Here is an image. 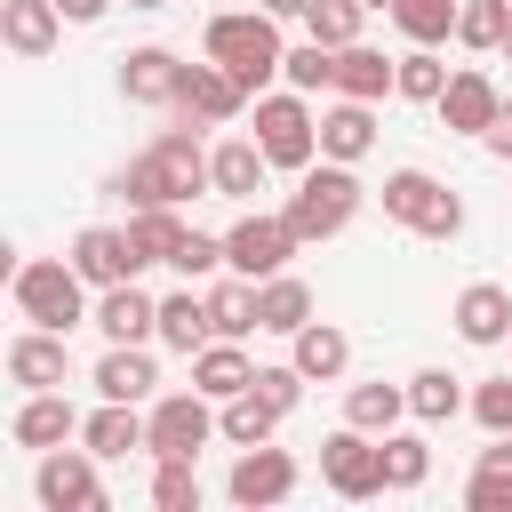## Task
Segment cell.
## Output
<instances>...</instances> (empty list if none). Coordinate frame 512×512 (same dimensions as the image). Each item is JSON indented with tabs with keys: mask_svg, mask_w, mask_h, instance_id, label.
<instances>
[{
	"mask_svg": "<svg viewBox=\"0 0 512 512\" xmlns=\"http://www.w3.org/2000/svg\"><path fill=\"white\" fill-rule=\"evenodd\" d=\"M112 192H120L128 208H184V200H200V192H216V184H208L200 136H192V128H160V136L112 176Z\"/></svg>",
	"mask_w": 512,
	"mask_h": 512,
	"instance_id": "6da1fadb",
	"label": "cell"
},
{
	"mask_svg": "<svg viewBox=\"0 0 512 512\" xmlns=\"http://www.w3.org/2000/svg\"><path fill=\"white\" fill-rule=\"evenodd\" d=\"M200 56H216L224 72H240L248 80V96L264 88V80H280V16L272 8H216L208 16V32H200Z\"/></svg>",
	"mask_w": 512,
	"mask_h": 512,
	"instance_id": "7a4b0ae2",
	"label": "cell"
},
{
	"mask_svg": "<svg viewBox=\"0 0 512 512\" xmlns=\"http://www.w3.org/2000/svg\"><path fill=\"white\" fill-rule=\"evenodd\" d=\"M8 296H16V312H24L32 328H56V336H72L80 320H96V312H88V280H80L72 256H24V264L8 272Z\"/></svg>",
	"mask_w": 512,
	"mask_h": 512,
	"instance_id": "3957f363",
	"label": "cell"
},
{
	"mask_svg": "<svg viewBox=\"0 0 512 512\" xmlns=\"http://www.w3.org/2000/svg\"><path fill=\"white\" fill-rule=\"evenodd\" d=\"M360 200H368V192H360V176H352L344 160H320V168H304V176H296V192H288V208H280V216H288V232L312 248V240H336V232L360 216Z\"/></svg>",
	"mask_w": 512,
	"mask_h": 512,
	"instance_id": "277c9868",
	"label": "cell"
},
{
	"mask_svg": "<svg viewBox=\"0 0 512 512\" xmlns=\"http://www.w3.org/2000/svg\"><path fill=\"white\" fill-rule=\"evenodd\" d=\"M384 216L408 224L416 240H456V232H464V200H456L432 168H392V176H384Z\"/></svg>",
	"mask_w": 512,
	"mask_h": 512,
	"instance_id": "5b68a950",
	"label": "cell"
},
{
	"mask_svg": "<svg viewBox=\"0 0 512 512\" xmlns=\"http://www.w3.org/2000/svg\"><path fill=\"white\" fill-rule=\"evenodd\" d=\"M256 144L272 168H312L320 160V112L304 104V88H280V96H256Z\"/></svg>",
	"mask_w": 512,
	"mask_h": 512,
	"instance_id": "8992f818",
	"label": "cell"
},
{
	"mask_svg": "<svg viewBox=\"0 0 512 512\" xmlns=\"http://www.w3.org/2000/svg\"><path fill=\"white\" fill-rule=\"evenodd\" d=\"M144 424H152V440H144V456H192L200 464V448L224 432L216 424V400L192 384V392H160L152 408H144Z\"/></svg>",
	"mask_w": 512,
	"mask_h": 512,
	"instance_id": "52a82bcc",
	"label": "cell"
},
{
	"mask_svg": "<svg viewBox=\"0 0 512 512\" xmlns=\"http://www.w3.org/2000/svg\"><path fill=\"white\" fill-rule=\"evenodd\" d=\"M320 480H328L344 504L384 496V432H360V424L328 432V440H320Z\"/></svg>",
	"mask_w": 512,
	"mask_h": 512,
	"instance_id": "ba28073f",
	"label": "cell"
},
{
	"mask_svg": "<svg viewBox=\"0 0 512 512\" xmlns=\"http://www.w3.org/2000/svg\"><path fill=\"white\" fill-rule=\"evenodd\" d=\"M304 240L288 232V216H264V208H248L232 232H224V272H240V280H272V272H288V256H296Z\"/></svg>",
	"mask_w": 512,
	"mask_h": 512,
	"instance_id": "9c48e42d",
	"label": "cell"
},
{
	"mask_svg": "<svg viewBox=\"0 0 512 512\" xmlns=\"http://www.w3.org/2000/svg\"><path fill=\"white\" fill-rule=\"evenodd\" d=\"M296 456L288 448H272V440H256V448H240L232 456V480H224V496L240 504V512H272V504H288L296 496Z\"/></svg>",
	"mask_w": 512,
	"mask_h": 512,
	"instance_id": "30bf717a",
	"label": "cell"
},
{
	"mask_svg": "<svg viewBox=\"0 0 512 512\" xmlns=\"http://www.w3.org/2000/svg\"><path fill=\"white\" fill-rule=\"evenodd\" d=\"M96 448H40V472H32V488H40V504L48 512H104V480H96Z\"/></svg>",
	"mask_w": 512,
	"mask_h": 512,
	"instance_id": "8fae6325",
	"label": "cell"
},
{
	"mask_svg": "<svg viewBox=\"0 0 512 512\" xmlns=\"http://www.w3.org/2000/svg\"><path fill=\"white\" fill-rule=\"evenodd\" d=\"M176 112H184V120H200V128H224V120H240V112H248V80H240V72H224L216 56H208V64H184Z\"/></svg>",
	"mask_w": 512,
	"mask_h": 512,
	"instance_id": "7c38bea8",
	"label": "cell"
},
{
	"mask_svg": "<svg viewBox=\"0 0 512 512\" xmlns=\"http://www.w3.org/2000/svg\"><path fill=\"white\" fill-rule=\"evenodd\" d=\"M432 112L448 120V136H488L496 112H504V96H496V80H488L480 64H464V72H448V88H440Z\"/></svg>",
	"mask_w": 512,
	"mask_h": 512,
	"instance_id": "4fadbf2b",
	"label": "cell"
},
{
	"mask_svg": "<svg viewBox=\"0 0 512 512\" xmlns=\"http://www.w3.org/2000/svg\"><path fill=\"white\" fill-rule=\"evenodd\" d=\"M72 264H80L88 288H112V280H136V272H144L128 224H88V232H72Z\"/></svg>",
	"mask_w": 512,
	"mask_h": 512,
	"instance_id": "5bb4252c",
	"label": "cell"
},
{
	"mask_svg": "<svg viewBox=\"0 0 512 512\" xmlns=\"http://www.w3.org/2000/svg\"><path fill=\"white\" fill-rule=\"evenodd\" d=\"M80 424H88V416H80V408L64 400V384H56V392H24V408L8 416V440H16V448H64V440H80Z\"/></svg>",
	"mask_w": 512,
	"mask_h": 512,
	"instance_id": "9a60e30c",
	"label": "cell"
},
{
	"mask_svg": "<svg viewBox=\"0 0 512 512\" xmlns=\"http://www.w3.org/2000/svg\"><path fill=\"white\" fill-rule=\"evenodd\" d=\"M376 152V104H360V96H336V104H320V160H344V168H360Z\"/></svg>",
	"mask_w": 512,
	"mask_h": 512,
	"instance_id": "2e32d148",
	"label": "cell"
},
{
	"mask_svg": "<svg viewBox=\"0 0 512 512\" xmlns=\"http://www.w3.org/2000/svg\"><path fill=\"white\" fill-rule=\"evenodd\" d=\"M96 328L112 344H152L160 336V296H144L136 280H112V288H96Z\"/></svg>",
	"mask_w": 512,
	"mask_h": 512,
	"instance_id": "e0dca14e",
	"label": "cell"
},
{
	"mask_svg": "<svg viewBox=\"0 0 512 512\" xmlns=\"http://www.w3.org/2000/svg\"><path fill=\"white\" fill-rule=\"evenodd\" d=\"M64 336L56 328H32L24 320V336H8V384H24V392H56L64 384Z\"/></svg>",
	"mask_w": 512,
	"mask_h": 512,
	"instance_id": "ac0fdd59",
	"label": "cell"
},
{
	"mask_svg": "<svg viewBox=\"0 0 512 512\" xmlns=\"http://www.w3.org/2000/svg\"><path fill=\"white\" fill-rule=\"evenodd\" d=\"M0 40H8V56L40 64V56L64 40V8H56V0H0Z\"/></svg>",
	"mask_w": 512,
	"mask_h": 512,
	"instance_id": "d6986e66",
	"label": "cell"
},
{
	"mask_svg": "<svg viewBox=\"0 0 512 512\" xmlns=\"http://www.w3.org/2000/svg\"><path fill=\"white\" fill-rule=\"evenodd\" d=\"M184 88V56L176 48H128L120 56V96L128 104H176Z\"/></svg>",
	"mask_w": 512,
	"mask_h": 512,
	"instance_id": "ffe728a7",
	"label": "cell"
},
{
	"mask_svg": "<svg viewBox=\"0 0 512 512\" xmlns=\"http://www.w3.org/2000/svg\"><path fill=\"white\" fill-rule=\"evenodd\" d=\"M456 336L464 344H512V288H496V280H472L464 296H456Z\"/></svg>",
	"mask_w": 512,
	"mask_h": 512,
	"instance_id": "44dd1931",
	"label": "cell"
},
{
	"mask_svg": "<svg viewBox=\"0 0 512 512\" xmlns=\"http://www.w3.org/2000/svg\"><path fill=\"white\" fill-rule=\"evenodd\" d=\"M264 168H272V160H264L256 136H224V144L208 152V184H216L224 200H256V192H264Z\"/></svg>",
	"mask_w": 512,
	"mask_h": 512,
	"instance_id": "7402d4cb",
	"label": "cell"
},
{
	"mask_svg": "<svg viewBox=\"0 0 512 512\" xmlns=\"http://www.w3.org/2000/svg\"><path fill=\"white\" fill-rule=\"evenodd\" d=\"M288 360H296L312 384H336V376L352 368V336H344V328H328V320H304V328L288 336Z\"/></svg>",
	"mask_w": 512,
	"mask_h": 512,
	"instance_id": "603a6c76",
	"label": "cell"
},
{
	"mask_svg": "<svg viewBox=\"0 0 512 512\" xmlns=\"http://www.w3.org/2000/svg\"><path fill=\"white\" fill-rule=\"evenodd\" d=\"M192 384H200L208 400H232V392H248V384H256V360L240 352V336H216V344H200V352H192Z\"/></svg>",
	"mask_w": 512,
	"mask_h": 512,
	"instance_id": "cb8c5ba5",
	"label": "cell"
},
{
	"mask_svg": "<svg viewBox=\"0 0 512 512\" xmlns=\"http://www.w3.org/2000/svg\"><path fill=\"white\" fill-rule=\"evenodd\" d=\"M464 504H472V512H512V432H488V448L472 456Z\"/></svg>",
	"mask_w": 512,
	"mask_h": 512,
	"instance_id": "d4e9b609",
	"label": "cell"
},
{
	"mask_svg": "<svg viewBox=\"0 0 512 512\" xmlns=\"http://www.w3.org/2000/svg\"><path fill=\"white\" fill-rule=\"evenodd\" d=\"M392 72H400V56H384V48H368V40L336 48V96L376 104V96H392Z\"/></svg>",
	"mask_w": 512,
	"mask_h": 512,
	"instance_id": "484cf974",
	"label": "cell"
},
{
	"mask_svg": "<svg viewBox=\"0 0 512 512\" xmlns=\"http://www.w3.org/2000/svg\"><path fill=\"white\" fill-rule=\"evenodd\" d=\"M152 384H160V368H152L144 344H112V352L96 360V392H104V400H136V408H144Z\"/></svg>",
	"mask_w": 512,
	"mask_h": 512,
	"instance_id": "4316f807",
	"label": "cell"
},
{
	"mask_svg": "<svg viewBox=\"0 0 512 512\" xmlns=\"http://www.w3.org/2000/svg\"><path fill=\"white\" fill-rule=\"evenodd\" d=\"M144 440H152V424H144L136 400H104V408L80 424V448H96V456H128V448H144Z\"/></svg>",
	"mask_w": 512,
	"mask_h": 512,
	"instance_id": "83f0119b",
	"label": "cell"
},
{
	"mask_svg": "<svg viewBox=\"0 0 512 512\" xmlns=\"http://www.w3.org/2000/svg\"><path fill=\"white\" fill-rule=\"evenodd\" d=\"M256 320H264V336H296V328L312 320V288H304L296 272L256 280Z\"/></svg>",
	"mask_w": 512,
	"mask_h": 512,
	"instance_id": "f1b7e54d",
	"label": "cell"
},
{
	"mask_svg": "<svg viewBox=\"0 0 512 512\" xmlns=\"http://www.w3.org/2000/svg\"><path fill=\"white\" fill-rule=\"evenodd\" d=\"M160 344L168 352H200V344H216V320H208V296H192V288H176V296H160Z\"/></svg>",
	"mask_w": 512,
	"mask_h": 512,
	"instance_id": "f546056e",
	"label": "cell"
},
{
	"mask_svg": "<svg viewBox=\"0 0 512 512\" xmlns=\"http://www.w3.org/2000/svg\"><path fill=\"white\" fill-rule=\"evenodd\" d=\"M456 408H472V392H464L448 368H416V376H408V416H416V424H448Z\"/></svg>",
	"mask_w": 512,
	"mask_h": 512,
	"instance_id": "4dcf8cb0",
	"label": "cell"
},
{
	"mask_svg": "<svg viewBox=\"0 0 512 512\" xmlns=\"http://www.w3.org/2000/svg\"><path fill=\"white\" fill-rule=\"evenodd\" d=\"M400 416H408V384H384L376 376V384H352L344 392V424H360V432H392Z\"/></svg>",
	"mask_w": 512,
	"mask_h": 512,
	"instance_id": "1f68e13d",
	"label": "cell"
},
{
	"mask_svg": "<svg viewBox=\"0 0 512 512\" xmlns=\"http://www.w3.org/2000/svg\"><path fill=\"white\" fill-rule=\"evenodd\" d=\"M424 480H432L424 432H400V424H392V432H384V488H392V496H416Z\"/></svg>",
	"mask_w": 512,
	"mask_h": 512,
	"instance_id": "d6a6232c",
	"label": "cell"
},
{
	"mask_svg": "<svg viewBox=\"0 0 512 512\" xmlns=\"http://www.w3.org/2000/svg\"><path fill=\"white\" fill-rule=\"evenodd\" d=\"M184 232H192V224H184L176 208H128V240H136L144 264H168V256L184 248Z\"/></svg>",
	"mask_w": 512,
	"mask_h": 512,
	"instance_id": "836d02e7",
	"label": "cell"
},
{
	"mask_svg": "<svg viewBox=\"0 0 512 512\" xmlns=\"http://www.w3.org/2000/svg\"><path fill=\"white\" fill-rule=\"evenodd\" d=\"M216 424H224V440H232V448H256V440H272L280 408H272L264 392H232V400H216Z\"/></svg>",
	"mask_w": 512,
	"mask_h": 512,
	"instance_id": "e575fe53",
	"label": "cell"
},
{
	"mask_svg": "<svg viewBox=\"0 0 512 512\" xmlns=\"http://www.w3.org/2000/svg\"><path fill=\"white\" fill-rule=\"evenodd\" d=\"M456 8H464V0H392L384 16L408 32V48H440V40L456 32Z\"/></svg>",
	"mask_w": 512,
	"mask_h": 512,
	"instance_id": "d590c367",
	"label": "cell"
},
{
	"mask_svg": "<svg viewBox=\"0 0 512 512\" xmlns=\"http://www.w3.org/2000/svg\"><path fill=\"white\" fill-rule=\"evenodd\" d=\"M208 320H216V336H256L264 320H256V280H216L208 288Z\"/></svg>",
	"mask_w": 512,
	"mask_h": 512,
	"instance_id": "8d00e7d4",
	"label": "cell"
},
{
	"mask_svg": "<svg viewBox=\"0 0 512 512\" xmlns=\"http://www.w3.org/2000/svg\"><path fill=\"white\" fill-rule=\"evenodd\" d=\"M504 32H512V0H464V8H456V40H464V48L496 56Z\"/></svg>",
	"mask_w": 512,
	"mask_h": 512,
	"instance_id": "74e56055",
	"label": "cell"
},
{
	"mask_svg": "<svg viewBox=\"0 0 512 512\" xmlns=\"http://www.w3.org/2000/svg\"><path fill=\"white\" fill-rule=\"evenodd\" d=\"M152 504H160V512H200V472H192V456H152Z\"/></svg>",
	"mask_w": 512,
	"mask_h": 512,
	"instance_id": "f35d334b",
	"label": "cell"
},
{
	"mask_svg": "<svg viewBox=\"0 0 512 512\" xmlns=\"http://www.w3.org/2000/svg\"><path fill=\"white\" fill-rule=\"evenodd\" d=\"M360 24H368V0H312V8H304V32L328 40V48H352Z\"/></svg>",
	"mask_w": 512,
	"mask_h": 512,
	"instance_id": "ab89813d",
	"label": "cell"
},
{
	"mask_svg": "<svg viewBox=\"0 0 512 512\" xmlns=\"http://www.w3.org/2000/svg\"><path fill=\"white\" fill-rule=\"evenodd\" d=\"M440 88H448V64H440L432 48H408L400 72H392V96H408V104H440Z\"/></svg>",
	"mask_w": 512,
	"mask_h": 512,
	"instance_id": "60d3db41",
	"label": "cell"
},
{
	"mask_svg": "<svg viewBox=\"0 0 512 512\" xmlns=\"http://www.w3.org/2000/svg\"><path fill=\"white\" fill-rule=\"evenodd\" d=\"M280 80H288V88H304V96H312V88H336V48H328V40L288 48V56H280Z\"/></svg>",
	"mask_w": 512,
	"mask_h": 512,
	"instance_id": "b9f144b4",
	"label": "cell"
},
{
	"mask_svg": "<svg viewBox=\"0 0 512 512\" xmlns=\"http://www.w3.org/2000/svg\"><path fill=\"white\" fill-rule=\"evenodd\" d=\"M168 272H184V280H216V272H224V240H216V232H184V248L168 256Z\"/></svg>",
	"mask_w": 512,
	"mask_h": 512,
	"instance_id": "7bdbcfd3",
	"label": "cell"
},
{
	"mask_svg": "<svg viewBox=\"0 0 512 512\" xmlns=\"http://www.w3.org/2000/svg\"><path fill=\"white\" fill-rule=\"evenodd\" d=\"M472 424L480 432H512V376H480L472 384Z\"/></svg>",
	"mask_w": 512,
	"mask_h": 512,
	"instance_id": "ee69618b",
	"label": "cell"
},
{
	"mask_svg": "<svg viewBox=\"0 0 512 512\" xmlns=\"http://www.w3.org/2000/svg\"><path fill=\"white\" fill-rule=\"evenodd\" d=\"M304 384H312V376H304L296 360H280V368H256V384H248V392H264V400H272V408L288 416V408L304 400Z\"/></svg>",
	"mask_w": 512,
	"mask_h": 512,
	"instance_id": "f6af8a7d",
	"label": "cell"
},
{
	"mask_svg": "<svg viewBox=\"0 0 512 512\" xmlns=\"http://www.w3.org/2000/svg\"><path fill=\"white\" fill-rule=\"evenodd\" d=\"M480 144H488V152H496V160H512V104H504V112H496V128H488V136H480Z\"/></svg>",
	"mask_w": 512,
	"mask_h": 512,
	"instance_id": "bcb514c9",
	"label": "cell"
},
{
	"mask_svg": "<svg viewBox=\"0 0 512 512\" xmlns=\"http://www.w3.org/2000/svg\"><path fill=\"white\" fill-rule=\"evenodd\" d=\"M56 8H64V24H96L112 0H56Z\"/></svg>",
	"mask_w": 512,
	"mask_h": 512,
	"instance_id": "7dc6e473",
	"label": "cell"
},
{
	"mask_svg": "<svg viewBox=\"0 0 512 512\" xmlns=\"http://www.w3.org/2000/svg\"><path fill=\"white\" fill-rule=\"evenodd\" d=\"M256 8H272V16H304L312 0H256Z\"/></svg>",
	"mask_w": 512,
	"mask_h": 512,
	"instance_id": "c3c4849f",
	"label": "cell"
},
{
	"mask_svg": "<svg viewBox=\"0 0 512 512\" xmlns=\"http://www.w3.org/2000/svg\"><path fill=\"white\" fill-rule=\"evenodd\" d=\"M128 8H168V0H128Z\"/></svg>",
	"mask_w": 512,
	"mask_h": 512,
	"instance_id": "681fc988",
	"label": "cell"
},
{
	"mask_svg": "<svg viewBox=\"0 0 512 512\" xmlns=\"http://www.w3.org/2000/svg\"><path fill=\"white\" fill-rule=\"evenodd\" d=\"M496 56H512V32H504V48H496Z\"/></svg>",
	"mask_w": 512,
	"mask_h": 512,
	"instance_id": "f907efd6",
	"label": "cell"
},
{
	"mask_svg": "<svg viewBox=\"0 0 512 512\" xmlns=\"http://www.w3.org/2000/svg\"><path fill=\"white\" fill-rule=\"evenodd\" d=\"M368 8H392V0H368Z\"/></svg>",
	"mask_w": 512,
	"mask_h": 512,
	"instance_id": "816d5d0a",
	"label": "cell"
}]
</instances>
